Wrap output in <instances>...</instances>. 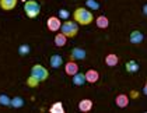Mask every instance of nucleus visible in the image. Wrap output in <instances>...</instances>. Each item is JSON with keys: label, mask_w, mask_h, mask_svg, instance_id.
I'll use <instances>...</instances> for the list:
<instances>
[{"label": "nucleus", "mask_w": 147, "mask_h": 113, "mask_svg": "<svg viewBox=\"0 0 147 113\" xmlns=\"http://www.w3.org/2000/svg\"><path fill=\"white\" fill-rule=\"evenodd\" d=\"M73 20L79 25H90L94 21V14L86 7H77L73 11Z\"/></svg>", "instance_id": "f257e3e1"}, {"label": "nucleus", "mask_w": 147, "mask_h": 113, "mask_svg": "<svg viewBox=\"0 0 147 113\" xmlns=\"http://www.w3.org/2000/svg\"><path fill=\"white\" fill-rule=\"evenodd\" d=\"M24 11L28 18H36L41 13V6L35 0H27L24 3Z\"/></svg>", "instance_id": "f03ea898"}, {"label": "nucleus", "mask_w": 147, "mask_h": 113, "mask_svg": "<svg viewBox=\"0 0 147 113\" xmlns=\"http://www.w3.org/2000/svg\"><path fill=\"white\" fill-rule=\"evenodd\" d=\"M32 78H35L38 82H44L48 80L49 77V71L48 68H45L42 64H34L31 68V74H30Z\"/></svg>", "instance_id": "7ed1b4c3"}, {"label": "nucleus", "mask_w": 147, "mask_h": 113, "mask_svg": "<svg viewBox=\"0 0 147 113\" xmlns=\"http://www.w3.org/2000/svg\"><path fill=\"white\" fill-rule=\"evenodd\" d=\"M60 32L65 34L67 38H74L79 34V24L76 21H65V23H62Z\"/></svg>", "instance_id": "20e7f679"}, {"label": "nucleus", "mask_w": 147, "mask_h": 113, "mask_svg": "<svg viewBox=\"0 0 147 113\" xmlns=\"http://www.w3.org/2000/svg\"><path fill=\"white\" fill-rule=\"evenodd\" d=\"M46 27H48V29H49V31H52V32H57V31L60 29V27H62V21H60V18H59V17L52 15V17H49V18H48V21H46Z\"/></svg>", "instance_id": "39448f33"}, {"label": "nucleus", "mask_w": 147, "mask_h": 113, "mask_svg": "<svg viewBox=\"0 0 147 113\" xmlns=\"http://www.w3.org/2000/svg\"><path fill=\"white\" fill-rule=\"evenodd\" d=\"M87 57V52L83 47H73L70 52V60H84Z\"/></svg>", "instance_id": "423d86ee"}, {"label": "nucleus", "mask_w": 147, "mask_h": 113, "mask_svg": "<svg viewBox=\"0 0 147 113\" xmlns=\"http://www.w3.org/2000/svg\"><path fill=\"white\" fill-rule=\"evenodd\" d=\"M65 73L70 76V77H73L76 73H79V64H77V62L76 60H69L67 63L65 64Z\"/></svg>", "instance_id": "0eeeda50"}, {"label": "nucleus", "mask_w": 147, "mask_h": 113, "mask_svg": "<svg viewBox=\"0 0 147 113\" xmlns=\"http://www.w3.org/2000/svg\"><path fill=\"white\" fill-rule=\"evenodd\" d=\"M143 41H144V35H143V32H140L137 29L132 31L130 35H129V42L133 43V45H140Z\"/></svg>", "instance_id": "6e6552de"}, {"label": "nucleus", "mask_w": 147, "mask_h": 113, "mask_svg": "<svg viewBox=\"0 0 147 113\" xmlns=\"http://www.w3.org/2000/svg\"><path fill=\"white\" fill-rule=\"evenodd\" d=\"M84 74H86V81L90 82V84H95V82L100 80V73H98L97 70H94V68L87 70Z\"/></svg>", "instance_id": "1a4fd4ad"}, {"label": "nucleus", "mask_w": 147, "mask_h": 113, "mask_svg": "<svg viewBox=\"0 0 147 113\" xmlns=\"http://www.w3.org/2000/svg\"><path fill=\"white\" fill-rule=\"evenodd\" d=\"M115 103H116V106L118 108H126L127 105H129V96L126 95V94H119L116 98H115Z\"/></svg>", "instance_id": "9d476101"}, {"label": "nucleus", "mask_w": 147, "mask_h": 113, "mask_svg": "<svg viewBox=\"0 0 147 113\" xmlns=\"http://www.w3.org/2000/svg\"><path fill=\"white\" fill-rule=\"evenodd\" d=\"M49 64L52 68H59L63 66V59L60 55H52L51 59H49Z\"/></svg>", "instance_id": "9b49d317"}, {"label": "nucleus", "mask_w": 147, "mask_h": 113, "mask_svg": "<svg viewBox=\"0 0 147 113\" xmlns=\"http://www.w3.org/2000/svg\"><path fill=\"white\" fill-rule=\"evenodd\" d=\"M118 63H119V57H118V55L109 53V55L105 56V64H107L108 67H115V66H118Z\"/></svg>", "instance_id": "f8f14e48"}, {"label": "nucleus", "mask_w": 147, "mask_h": 113, "mask_svg": "<svg viewBox=\"0 0 147 113\" xmlns=\"http://www.w3.org/2000/svg\"><path fill=\"white\" fill-rule=\"evenodd\" d=\"M92 109V101L91 99H81L79 102V110L80 112H90Z\"/></svg>", "instance_id": "ddd939ff"}, {"label": "nucleus", "mask_w": 147, "mask_h": 113, "mask_svg": "<svg viewBox=\"0 0 147 113\" xmlns=\"http://www.w3.org/2000/svg\"><path fill=\"white\" fill-rule=\"evenodd\" d=\"M95 25H97L100 29L108 28V27H109V20H108V17H107V15H100V17H97V18H95Z\"/></svg>", "instance_id": "4468645a"}, {"label": "nucleus", "mask_w": 147, "mask_h": 113, "mask_svg": "<svg viewBox=\"0 0 147 113\" xmlns=\"http://www.w3.org/2000/svg\"><path fill=\"white\" fill-rule=\"evenodd\" d=\"M17 1L18 0H0V7L6 11H10L17 6Z\"/></svg>", "instance_id": "2eb2a0df"}, {"label": "nucleus", "mask_w": 147, "mask_h": 113, "mask_svg": "<svg viewBox=\"0 0 147 113\" xmlns=\"http://www.w3.org/2000/svg\"><path fill=\"white\" fill-rule=\"evenodd\" d=\"M125 68H126V71H127V73L133 74V73H137L140 67H139V63H137L136 60H129V62H126Z\"/></svg>", "instance_id": "dca6fc26"}, {"label": "nucleus", "mask_w": 147, "mask_h": 113, "mask_svg": "<svg viewBox=\"0 0 147 113\" xmlns=\"http://www.w3.org/2000/svg\"><path fill=\"white\" fill-rule=\"evenodd\" d=\"M71 81H73V84L74 85H77V87H81V85H84V82H87L86 81V74H83V73H76L73 77H71Z\"/></svg>", "instance_id": "f3484780"}, {"label": "nucleus", "mask_w": 147, "mask_h": 113, "mask_svg": "<svg viewBox=\"0 0 147 113\" xmlns=\"http://www.w3.org/2000/svg\"><path fill=\"white\" fill-rule=\"evenodd\" d=\"M67 36L65 34H62V32H59V34L55 35V46L57 47H62V46L66 45V42H67Z\"/></svg>", "instance_id": "a211bd4d"}, {"label": "nucleus", "mask_w": 147, "mask_h": 113, "mask_svg": "<svg viewBox=\"0 0 147 113\" xmlns=\"http://www.w3.org/2000/svg\"><path fill=\"white\" fill-rule=\"evenodd\" d=\"M49 112L51 113H65L63 103H62V102H56V103H53V105L49 108Z\"/></svg>", "instance_id": "6ab92c4d"}, {"label": "nucleus", "mask_w": 147, "mask_h": 113, "mask_svg": "<svg viewBox=\"0 0 147 113\" xmlns=\"http://www.w3.org/2000/svg\"><path fill=\"white\" fill-rule=\"evenodd\" d=\"M10 106H13V108H23L24 106V99L21 98V96H14L11 99V105Z\"/></svg>", "instance_id": "aec40b11"}, {"label": "nucleus", "mask_w": 147, "mask_h": 113, "mask_svg": "<svg viewBox=\"0 0 147 113\" xmlns=\"http://www.w3.org/2000/svg\"><path fill=\"white\" fill-rule=\"evenodd\" d=\"M86 6L88 7V10H98L100 9V3L95 1V0H87L86 1Z\"/></svg>", "instance_id": "412c9836"}, {"label": "nucleus", "mask_w": 147, "mask_h": 113, "mask_svg": "<svg viewBox=\"0 0 147 113\" xmlns=\"http://www.w3.org/2000/svg\"><path fill=\"white\" fill-rule=\"evenodd\" d=\"M0 105H3V106H10L11 105V99L7 96V95H0Z\"/></svg>", "instance_id": "4be33fe9"}, {"label": "nucleus", "mask_w": 147, "mask_h": 113, "mask_svg": "<svg viewBox=\"0 0 147 113\" xmlns=\"http://www.w3.org/2000/svg\"><path fill=\"white\" fill-rule=\"evenodd\" d=\"M18 53H20L21 56L28 55V53H30V46L28 45H21L20 47H18Z\"/></svg>", "instance_id": "5701e85b"}, {"label": "nucleus", "mask_w": 147, "mask_h": 113, "mask_svg": "<svg viewBox=\"0 0 147 113\" xmlns=\"http://www.w3.org/2000/svg\"><path fill=\"white\" fill-rule=\"evenodd\" d=\"M69 15H70V14H69L67 10H63V9H62V10H59V18L67 20V18H69Z\"/></svg>", "instance_id": "b1692460"}, {"label": "nucleus", "mask_w": 147, "mask_h": 113, "mask_svg": "<svg viewBox=\"0 0 147 113\" xmlns=\"http://www.w3.org/2000/svg\"><path fill=\"white\" fill-rule=\"evenodd\" d=\"M143 94L147 96V80H146V84H144V87H143Z\"/></svg>", "instance_id": "393cba45"}, {"label": "nucleus", "mask_w": 147, "mask_h": 113, "mask_svg": "<svg viewBox=\"0 0 147 113\" xmlns=\"http://www.w3.org/2000/svg\"><path fill=\"white\" fill-rule=\"evenodd\" d=\"M143 14L147 17V4H144V6H143Z\"/></svg>", "instance_id": "a878e982"}, {"label": "nucleus", "mask_w": 147, "mask_h": 113, "mask_svg": "<svg viewBox=\"0 0 147 113\" xmlns=\"http://www.w3.org/2000/svg\"><path fill=\"white\" fill-rule=\"evenodd\" d=\"M23 1H27V0H23Z\"/></svg>", "instance_id": "bb28decb"}]
</instances>
